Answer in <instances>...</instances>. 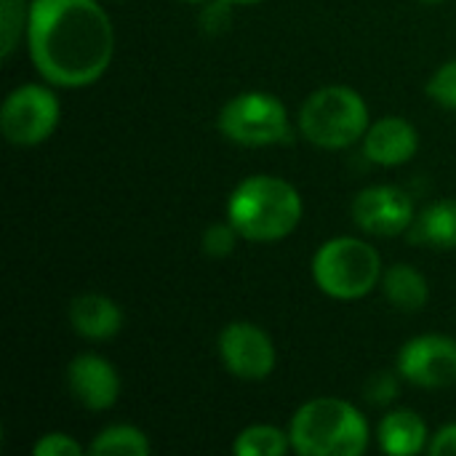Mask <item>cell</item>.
Wrapping results in <instances>:
<instances>
[{
    "label": "cell",
    "mask_w": 456,
    "mask_h": 456,
    "mask_svg": "<svg viewBox=\"0 0 456 456\" xmlns=\"http://www.w3.org/2000/svg\"><path fill=\"white\" fill-rule=\"evenodd\" d=\"M24 35L35 69L61 88L96 83L115 53L112 21L96 0H32Z\"/></svg>",
    "instance_id": "1"
},
{
    "label": "cell",
    "mask_w": 456,
    "mask_h": 456,
    "mask_svg": "<svg viewBox=\"0 0 456 456\" xmlns=\"http://www.w3.org/2000/svg\"><path fill=\"white\" fill-rule=\"evenodd\" d=\"M302 211L305 206L297 187L267 174L243 179L227 203V219L240 232V238L254 243L289 238L302 222Z\"/></svg>",
    "instance_id": "2"
},
{
    "label": "cell",
    "mask_w": 456,
    "mask_h": 456,
    "mask_svg": "<svg viewBox=\"0 0 456 456\" xmlns=\"http://www.w3.org/2000/svg\"><path fill=\"white\" fill-rule=\"evenodd\" d=\"M291 446L302 456H358L369 449L363 414L342 398H315L305 403L289 428Z\"/></svg>",
    "instance_id": "3"
},
{
    "label": "cell",
    "mask_w": 456,
    "mask_h": 456,
    "mask_svg": "<svg viewBox=\"0 0 456 456\" xmlns=\"http://www.w3.org/2000/svg\"><path fill=\"white\" fill-rule=\"evenodd\" d=\"M299 128L302 136L315 147L345 150L366 136L369 107L350 86H323L305 99Z\"/></svg>",
    "instance_id": "4"
},
{
    "label": "cell",
    "mask_w": 456,
    "mask_h": 456,
    "mask_svg": "<svg viewBox=\"0 0 456 456\" xmlns=\"http://www.w3.org/2000/svg\"><path fill=\"white\" fill-rule=\"evenodd\" d=\"M313 281L331 299H361L382 281L379 251L361 238H331L313 256Z\"/></svg>",
    "instance_id": "5"
},
{
    "label": "cell",
    "mask_w": 456,
    "mask_h": 456,
    "mask_svg": "<svg viewBox=\"0 0 456 456\" xmlns=\"http://www.w3.org/2000/svg\"><path fill=\"white\" fill-rule=\"evenodd\" d=\"M219 131L235 144L267 147L291 139V120L278 96L267 91H246L222 107Z\"/></svg>",
    "instance_id": "6"
},
{
    "label": "cell",
    "mask_w": 456,
    "mask_h": 456,
    "mask_svg": "<svg viewBox=\"0 0 456 456\" xmlns=\"http://www.w3.org/2000/svg\"><path fill=\"white\" fill-rule=\"evenodd\" d=\"M59 118V96L40 83H24L5 96L0 110V131L16 147H35L56 131Z\"/></svg>",
    "instance_id": "7"
},
{
    "label": "cell",
    "mask_w": 456,
    "mask_h": 456,
    "mask_svg": "<svg viewBox=\"0 0 456 456\" xmlns=\"http://www.w3.org/2000/svg\"><path fill=\"white\" fill-rule=\"evenodd\" d=\"M398 374L417 387H452L456 385V342L441 334L406 342L398 353Z\"/></svg>",
    "instance_id": "8"
},
{
    "label": "cell",
    "mask_w": 456,
    "mask_h": 456,
    "mask_svg": "<svg viewBox=\"0 0 456 456\" xmlns=\"http://www.w3.org/2000/svg\"><path fill=\"white\" fill-rule=\"evenodd\" d=\"M219 355L224 369L248 382L267 379L275 369V345L273 339L248 321H235L219 334Z\"/></svg>",
    "instance_id": "9"
},
{
    "label": "cell",
    "mask_w": 456,
    "mask_h": 456,
    "mask_svg": "<svg viewBox=\"0 0 456 456\" xmlns=\"http://www.w3.org/2000/svg\"><path fill=\"white\" fill-rule=\"evenodd\" d=\"M353 219L369 235L393 238L414 224V203L398 187L390 184L366 187L353 200Z\"/></svg>",
    "instance_id": "10"
},
{
    "label": "cell",
    "mask_w": 456,
    "mask_h": 456,
    "mask_svg": "<svg viewBox=\"0 0 456 456\" xmlns=\"http://www.w3.org/2000/svg\"><path fill=\"white\" fill-rule=\"evenodd\" d=\"M67 385L72 398L88 411H107L120 395V377L115 366L99 355H77L67 369Z\"/></svg>",
    "instance_id": "11"
},
{
    "label": "cell",
    "mask_w": 456,
    "mask_h": 456,
    "mask_svg": "<svg viewBox=\"0 0 456 456\" xmlns=\"http://www.w3.org/2000/svg\"><path fill=\"white\" fill-rule=\"evenodd\" d=\"M419 150V134L417 128L403 118H382L374 126H369L363 136V152L377 166H403L409 163Z\"/></svg>",
    "instance_id": "12"
},
{
    "label": "cell",
    "mask_w": 456,
    "mask_h": 456,
    "mask_svg": "<svg viewBox=\"0 0 456 456\" xmlns=\"http://www.w3.org/2000/svg\"><path fill=\"white\" fill-rule=\"evenodd\" d=\"M69 323L77 337L104 342L112 339L120 326H123V313L120 307L102 294H80L69 305Z\"/></svg>",
    "instance_id": "13"
},
{
    "label": "cell",
    "mask_w": 456,
    "mask_h": 456,
    "mask_svg": "<svg viewBox=\"0 0 456 456\" xmlns=\"http://www.w3.org/2000/svg\"><path fill=\"white\" fill-rule=\"evenodd\" d=\"M379 446L393 456L419 454L428 446V425L411 409L390 411L379 422Z\"/></svg>",
    "instance_id": "14"
},
{
    "label": "cell",
    "mask_w": 456,
    "mask_h": 456,
    "mask_svg": "<svg viewBox=\"0 0 456 456\" xmlns=\"http://www.w3.org/2000/svg\"><path fill=\"white\" fill-rule=\"evenodd\" d=\"M382 289L385 297L403 313H417L430 299L428 278L411 265H393L382 278Z\"/></svg>",
    "instance_id": "15"
},
{
    "label": "cell",
    "mask_w": 456,
    "mask_h": 456,
    "mask_svg": "<svg viewBox=\"0 0 456 456\" xmlns=\"http://www.w3.org/2000/svg\"><path fill=\"white\" fill-rule=\"evenodd\" d=\"M417 235L436 248H456V200L433 203L419 216Z\"/></svg>",
    "instance_id": "16"
},
{
    "label": "cell",
    "mask_w": 456,
    "mask_h": 456,
    "mask_svg": "<svg viewBox=\"0 0 456 456\" xmlns=\"http://www.w3.org/2000/svg\"><path fill=\"white\" fill-rule=\"evenodd\" d=\"M88 452L96 456H147L150 441L134 425H112L94 438Z\"/></svg>",
    "instance_id": "17"
},
{
    "label": "cell",
    "mask_w": 456,
    "mask_h": 456,
    "mask_svg": "<svg viewBox=\"0 0 456 456\" xmlns=\"http://www.w3.org/2000/svg\"><path fill=\"white\" fill-rule=\"evenodd\" d=\"M291 449V436L273 425H251L232 444L238 456H283Z\"/></svg>",
    "instance_id": "18"
},
{
    "label": "cell",
    "mask_w": 456,
    "mask_h": 456,
    "mask_svg": "<svg viewBox=\"0 0 456 456\" xmlns=\"http://www.w3.org/2000/svg\"><path fill=\"white\" fill-rule=\"evenodd\" d=\"M27 16L29 8L24 5V0H0V56L8 59L19 40L21 32H27Z\"/></svg>",
    "instance_id": "19"
},
{
    "label": "cell",
    "mask_w": 456,
    "mask_h": 456,
    "mask_svg": "<svg viewBox=\"0 0 456 456\" xmlns=\"http://www.w3.org/2000/svg\"><path fill=\"white\" fill-rule=\"evenodd\" d=\"M240 232L232 227V222H214L211 227H206L203 232V254L211 256V259H224L235 251V243H238Z\"/></svg>",
    "instance_id": "20"
},
{
    "label": "cell",
    "mask_w": 456,
    "mask_h": 456,
    "mask_svg": "<svg viewBox=\"0 0 456 456\" xmlns=\"http://www.w3.org/2000/svg\"><path fill=\"white\" fill-rule=\"evenodd\" d=\"M428 94L446 110L456 112V61H446L436 69V75L428 83Z\"/></svg>",
    "instance_id": "21"
},
{
    "label": "cell",
    "mask_w": 456,
    "mask_h": 456,
    "mask_svg": "<svg viewBox=\"0 0 456 456\" xmlns=\"http://www.w3.org/2000/svg\"><path fill=\"white\" fill-rule=\"evenodd\" d=\"M32 454L35 456H80L83 454V446L64 436V433H48L43 438H37V444L32 446Z\"/></svg>",
    "instance_id": "22"
},
{
    "label": "cell",
    "mask_w": 456,
    "mask_h": 456,
    "mask_svg": "<svg viewBox=\"0 0 456 456\" xmlns=\"http://www.w3.org/2000/svg\"><path fill=\"white\" fill-rule=\"evenodd\" d=\"M369 401L382 406V403H390L395 395H398V382L390 377V374H377L371 382H369V390H366Z\"/></svg>",
    "instance_id": "23"
},
{
    "label": "cell",
    "mask_w": 456,
    "mask_h": 456,
    "mask_svg": "<svg viewBox=\"0 0 456 456\" xmlns=\"http://www.w3.org/2000/svg\"><path fill=\"white\" fill-rule=\"evenodd\" d=\"M235 3L230 0H216V3H208L206 11H203V29L208 32H219L230 24V8Z\"/></svg>",
    "instance_id": "24"
},
{
    "label": "cell",
    "mask_w": 456,
    "mask_h": 456,
    "mask_svg": "<svg viewBox=\"0 0 456 456\" xmlns=\"http://www.w3.org/2000/svg\"><path fill=\"white\" fill-rule=\"evenodd\" d=\"M430 454L433 456H456V425L441 428L433 441H430Z\"/></svg>",
    "instance_id": "25"
},
{
    "label": "cell",
    "mask_w": 456,
    "mask_h": 456,
    "mask_svg": "<svg viewBox=\"0 0 456 456\" xmlns=\"http://www.w3.org/2000/svg\"><path fill=\"white\" fill-rule=\"evenodd\" d=\"M230 3H259V0H230Z\"/></svg>",
    "instance_id": "26"
},
{
    "label": "cell",
    "mask_w": 456,
    "mask_h": 456,
    "mask_svg": "<svg viewBox=\"0 0 456 456\" xmlns=\"http://www.w3.org/2000/svg\"><path fill=\"white\" fill-rule=\"evenodd\" d=\"M182 3H203V0H182Z\"/></svg>",
    "instance_id": "27"
},
{
    "label": "cell",
    "mask_w": 456,
    "mask_h": 456,
    "mask_svg": "<svg viewBox=\"0 0 456 456\" xmlns=\"http://www.w3.org/2000/svg\"><path fill=\"white\" fill-rule=\"evenodd\" d=\"M425 3H438V0H425Z\"/></svg>",
    "instance_id": "28"
}]
</instances>
